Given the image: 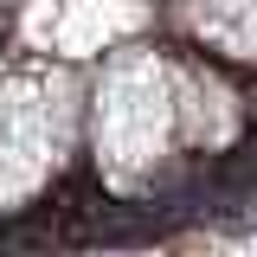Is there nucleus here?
I'll return each mask as SVG.
<instances>
[{"label": "nucleus", "instance_id": "1", "mask_svg": "<svg viewBox=\"0 0 257 257\" xmlns=\"http://www.w3.org/2000/svg\"><path fill=\"white\" fill-rule=\"evenodd\" d=\"M90 167L116 199H155L167 180L193 174L174 135L167 45H109V64L84 103Z\"/></svg>", "mask_w": 257, "mask_h": 257}]
</instances>
